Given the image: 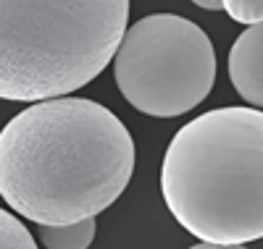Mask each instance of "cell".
<instances>
[{"instance_id": "6da1fadb", "label": "cell", "mask_w": 263, "mask_h": 249, "mask_svg": "<svg viewBox=\"0 0 263 249\" xmlns=\"http://www.w3.org/2000/svg\"><path fill=\"white\" fill-rule=\"evenodd\" d=\"M135 173V139L116 113L87 97H50L0 131V197L37 225L95 218Z\"/></svg>"}, {"instance_id": "7a4b0ae2", "label": "cell", "mask_w": 263, "mask_h": 249, "mask_svg": "<svg viewBox=\"0 0 263 249\" xmlns=\"http://www.w3.org/2000/svg\"><path fill=\"white\" fill-rule=\"evenodd\" d=\"M161 192L174 220L200 241L263 239V113L234 105L184 123L163 155Z\"/></svg>"}, {"instance_id": "3957f363", "label": "cell", "mask_w": 263, "mask_h": 249, "mask_svg": "<svg viewBox=\"0 0 263 249\" xmlns=\"http://www.w3.org/2000/svg\"><path fill=\"white\" fill-rule=\"evenodd\" d=\"M126 21L129 0H0V100L40 102L90 84Z\"/></svg>"}, {"instance_id": "277c9868", "label": "cell", "mask_w": 263, "mask_h": 249, "mask_svg": "<svg viewBox=\"0 0 263 249\" xmlns=\"http://www.w3.org/2000/svg\"><path fill=\"white\" fill-rule=\"evenodd\" d=\"M114 76L132 108L153 118H177L211 95L216 50L195 21L153 13L124 32Z\"/></svg>"}, {"instance_id": "5b68a950", "label": "cell", "mask_w": 263, "mask_h": 249, "mask_svg": "<svg viewBox=\"0 0 263 249\" xmlns=\"http://www.w3.org/2000/svg\"><path fill=\"white\" fill-rule=\"evenodd\" d=\"M227 66L234 92L248 105L263 108V21L234 39Z\"/></svg>"}, {"instance_id": "8992f818", "label": "cell", "mask_w": 263, "mask_h": 249, "mask_svg": "<svg viewBox=\"0 0 263 249\" xmlns=\"http://www.w3.org/2000/svg\"><path fill=\"white\" fill-rule=\"evenodd\" d=\"M95 218H84L63 225H37V239L45 249H87L95 239Z\"/></svg>"}, {"instance_id": "52a82bcc", "label": "cell", "mask_w": 263, "mask_h": 249, "mask_svg": "<svg viewBox=\"0 0 263 249\" xmlns=\"http://www.w3.org/2000/svg\"><path fill=\"white\" fill-rule=\"evenodd\" d=\"M0 249H37L34 236L16 215L0 208Z\"/></svg>"}, {"instance_id": "ba28073f", "label": "cell", "mask_w": 263, "mask_h": 249, "mask_svg": "<svg viewBox=\"0 0 263 249\" xmlns=\"http://www.w3.org/2000/svg\"><path fill=\"white\" fill-rule=\"evenodd\" d=\"M224 11L237 24H260L263 21V0H224Z\"/></svg>"}, {"instance_id": "9c48e42d", "label": "cell", "mask_w": 263, "mask_h": 249, "mask_svg": "<svg viewBox=\"0 0 263 249\" xmlns=\"http://www.w3.org/2000/svg\"><path fill=\"white\" fill-rule=\"evenodd\" d=\"M190 249H248L245 244H211V241H203V244H195Z\"/></svg>"}, {"instance_id": "30bf717a", "label": "cell", "mask_w": 263, "mask_h": 249, "mask_svg": "<svg viewBox=\"0 0 263 249\" xmlns=\"http://www.w3.org/2000/svg\"><path fill=\"white\" fill-rule=\"evenodd\" d=\"M192 3L205 8V11H221L224 8V0H192Z\"/></svg>"}]
</instances>
